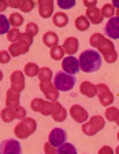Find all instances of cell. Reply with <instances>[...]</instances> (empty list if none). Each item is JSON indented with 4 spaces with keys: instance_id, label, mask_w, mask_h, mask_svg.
I'll return each instance as SVG.
<instances>
[{
    "instance_id": "603a6c76",
    "label": "cell",
    "mask_w": 119,
    "mask_h": 154,
    "mask_svg": "<svg viewBox=\"0 0 119 154\" xmlns=\"http://www.w3.org/2000/svg\"><path fill=\"white\" fill-rule=\"evenodd\" d=\"M42 42H44V44L47 47L54 48L56 45H59V36L55 32H47L44 35V37H42Z\"/></svg>"
},
{
    "instance_id": "484cf974",
    "label": "cell",
    "mask_w": 119,
    "mask_h": 154,
    "mask_svg": "<svg viewBox=\"0 0 119 154\" xmlns=\"http://www.w3.org/2000/svg\"><path fill=\"white\" fill-rule=\"evenodd\" d=\"M8 22H10V25L13 26V28L18 29L21 25H23L25 18L21 15V13H13V14H10V17H8Z\"/></svg>"
},
{
    "instance_id": "b9f144b4",
    "label": "cell",
    "mask_w": 119,
    "mask_h": 154,
    "mask_svg": "<svg viewBox=\"0 0 119 154\" xmlns=\"http://www.w3.org/2000/svg\"><path fill=\"white\" fill-rule=\"evenodd\" d=\"M84 6L86 8H93V7L97 6V3H96V0H84Z\"/></svg>"
},
{
    "instance_id": "60d3db41",
    "label": "cell",
    "mask_w": 119,
    "mask_h": 154,
    "mask_svg": "<svg viewBox=\"0 0 119 154\" xmlns=\"http://www.w3.org/2000/svg\"><path fill=\"white\" fill-rule=\"evenodd\" d=\"M97 154H114V149L109 147V146H103Z\"/></svg>"
},
{
    "instance_id": "9c48e42d",
    "label": "cell",
    "mask_w": 119,
    "mask_h": 154,
    "mask_svg": "<svg viewBox=\"0 0 119 154\" xmlns=\"http://www.w3.org/2000/svg\"><path fill=\"white\" fill-rule=\"evenodd\" d=\"M0 154H22L21 143L16 139H4L0 142Z\"/></svg>"
},
{
    "instance_id": "ba28073f",
    "label": "cell",
    "mask_w": 119,
    "mask_h": 154,
    "mask_svg": "<svg viewBox=\"0 0 119 154\" xmlns=\"http://www.w3.org/2000/svg\"><path fill=\"white\" fill-rule=\"evenodd\" d=\"M97 90V98H99V102L101 106L104 107H109V106L114 103V94L109 91L108 85L107 84H97L96 85Z\"/></svg>"
},
{
    "instance_id": "7bdbcfd3",
    "label": "cell",
    "mask_w": 119,
    "mask_h": 154,
    "mask_svg": "<svg viewBox=\"0 0 119 154\" xmlns=\"http://www.w3.org/2000/svg\"><path fill=\"white\" fill-rule=\"evenodd\" d=\"M7 3H8V7H13V8H19L21 0H16V2H14V0H10V2H7Z\"/></svg>"
},
{
    "instance_id": "52a82bcc",
    "label": "cell",
    "mask_w": 119,
    "mask_h": 154,
    "mask_svg": "<svg viewBox=\"0 0 119 154\" xmlns=\"http://www.w3.org/2000/svg\"><path fill=\"white\" fill-rule=\"evenodd\" d=\"M30 107L33 112L41 113L42 116H52V110H54V103L49 102L47 99H41V98H34L30 102Z\"/></svg>"
},
{
    "instance_id": "2e32d148",
    "label": "cell",
    "mask_w": 119,
    "mask_h": 154,
    "mask_svg": "<svg viewBox=\"0 0 119 154\" xmlns=\"http://www.w3.org/2000/svg\"><path fill=\"white\" fill-rule=\"evenodd\" d=\"M39 14L41 18L48 19L51 17H54V8H55V3L52 0H40L39 3Z\"/></svg>"
},
{
    "instance_id": "ee69618b",
    "label": "cell",
    "mask_w": 119,
    "mask_h": 154,
    "mask_svg": "<svg viewBox=\"0 0 119 154\" xmlns=\"http://www.w3.org/2000/svg\"><path fill=\"white\" fill-rule=\"evenodd\" d=\"M7 7H8V3H7V2H4V0H0V13L6 11Z\"/></svg>"
},
{
    "instance_id": "44dd1931",
    "label": "cell",
    "mask_w": 119,
    "mask_h": 154,
    "mask_svg": "<svg viewBox=\"0 0 119 154\" xmlns=\"http://www.w3.org/2000/svg\"><path fill=\"white\" fill-rule=\"evenodd\" d=\"M80 91H81V94L84 96H86V98H94V96L97 95L96 85H94L93 83H90V81H84L80 87Z\"/></svg>"
},
{
    "instance_id": "7dc6e473",
    "label": "cell",
    "mask_w": 119,
    "mask_h": 154,
    "mask_svg": "<svg viewBox=\"0 0 119 154\" xmlns=\"http://www.w3.org/2000/svg\"><path fill=\"white\" fill-rule=\"evenodd\" d=\"M115 154H119V146L116 147V150H115Z\"/></svg>"
},
{
    "instance_id": "d6a6232c",
    "label": "cell",
    "mask_w": 119,
    "mask_h": 154,
    "mask_svg": "<svg viewBox=\"0 0 119 154\" xmlns=\"http://www.w3.org/2000/svg\"><path fill=\"white\" fill-rule=\"evenodd\" d=\"M10 32V22L4 14H0V35H7Z\"/></svg>"
},
{
    "instance_id": "ffe728a7",
    "label": "cell",
    "mask_w": 119,
    "mask_h": 154,
    "mask_svg": "<svg viewBox=\"0 0 119 154\" xmlns=\"http://www.w3.org/2000/svg\"><path fill=\"white\" fill-rule=\"evenodd\" d=\"M88 19H89L90 23H94V25H99V23L103 22V14H101V10L93 7V8H86V14H85Z\"/></svg>"
},
{
    "instance_id": "f907efd6",
    "label": "cell",
    "mask_w": 119,
    "mask_h": 154,
    "mask_svg": "<svg viewBox=\"0 0 119 154\" xmlns=\"http://www.w3.org/2000/svg\"><path fill=\"white\" fill-rule=\"evenodd\" d=\"M116 138H118V140H119V132H118V135H116Z\"/></svg>"
},
{
    "instance_id": "1f68e13d",
    "label": "cell",
    "mask_w": 119,
    "mask_h": 154,
    "mask_svg": "<svg viewBox=\"0 0 119 154\" xmlns=\"http://www.w3.org/2000/svg\"><path fill=\"white\" fill-rule=\"evenodd\" d=\"M21 35H22V33L19 32V29L13 28V29H10V32L7 33V40H8L11 44H14V43H18L21 40Z\"/></svg>"
},
{
    "instance_id": "6da1fadb",
    "label": "cell",
    "mask_w": 119,
    "mask_h": 154,
    "mask_svg": "<svg viewBox=\"0 0 119 154\" xmlns=\"http://www.w3.org/2000/svg\"><path fill=\"white\" fill-rule=\"evenodd\" d=\"M89 43L92 47L97 48V51L101 57L106 59V62L108 63H114L118 59V52H116L114 43L111 40H108L107 37H104L101 33H93L89 38Z\"/></svg>"
},
{
    "instance_id": "83f0119b",
    "label": "cell",
    "mask_w": 119,
    "mask_h": 154,
    "mask_svg": "<svg viewBox=\"0 0 119 154\" xmlns=\"http://www.w3.org/2000/svg\"><path fill=\"white\" fill-rule=\"evenodd\" d=\"M100 10H101L103 18H108V19H111V18H114V17H115V14H116V10L114 8V6H112L111 3H106Z\"/></svg>"
},
{
    "instance_id": "c3c4849f",
    "label": "cell",
    "mask_w": 119,
    "mask_h": 154,
    "mask_svg": "<svg viewBox=\"0 0 119 154\" xmlns=\"http://www.w3.org/2000/svg\"><path fill=\"white\" fill-rule=\"evenodd\" d=\"M115 17H118V18H119V10H116V14H115Z\"/></svg>"
},
{
    "instance_id": "3957f363",
    "label": "cell",
    "mask_w": 119,
    "mask_h": 154,
    "mask_svg": "<svg viewBox=\"0 0 119 154\" xmlns=\"http://www.w3.org/2000/svg\"><path fill=\"white\" fill-rule=\"evenodd\" d=\"M37 129V122L34 119H30V117H26L25 120L19 122V124L15 125L14 128V134L18 139H28L30 135H33Z\"/></svg>"
},
{
    "instance_id": "d590c367",
    "label": "cell",
    "mask_w": 119,
    "mask_h": 154,
    "mask_svg": "<svg viewBox=\"0 0 119 154\" xmlns=\"http://www.w3.org/2000/svg\"><path fill=\"white\" fill-rule=\"evenodd\" d=\"M25 33L33 38L34 36H37V33H39V25H37V23H34V22H29L28 25H26Z\"/></svg>"
},
{
    "instance_id": "bcb514c9",
    "label": "cell",
    "mask_w": 119,
    "mask_h": 154,
    "mask_svg": "<svg viewBox=\"0 0 119 154\" xmlns=\"http://www.w3.org/2000/svg\"><path fill=\"white\" fill-rule=\"evenodd\" d=\"M1 80H3V72L0 70V81H1Z\"/></svg>"
},
{
    "instance_id": "d6986e66",
    "label": "cell",
    "mask_w": 119,
    "mask_h": 154,
    "mask_svg": "<svg viewBox=\"0 0 119 154\" xmlns=\"http://www.w3.org/2000/svg\"><path fill=\"white\" fill-rule=\"evenodd\" d=\"M52 103H54V110H52L51 117L54 119V121H56V122L66 121V119H67V110H66L58 100H56V102H52Z\"/></svg>"
},
{
    "instance_id": "8992f818",
    "label": "cell",
    "mask_w": 119,
    "mask_h": 154,
    "mask_svg": "<svg viewBox=\"0 0 119 154\" xmlns=\"http://www.w3.org/2000/svg\"><path fill=\"white\" fill-rule=\"evenodd\" d=\"M104 127H106V121H104L103 116H93V117H90L85 124H82V132H84L86 136H94V135L101 131Z\"/></svg>"
},
{
    "instance_id": "74e56055",
    "label": "cell",
    "mask_w": 119,
    "mask_h": 154,
    "mask_svg": "<svg viewBox=\"0 0 119 154\" xmlns=\"http://www.w3.org/2000/svg\"><path fill=\"white\" fill-rule=\"evenodd\" d=\"M15 112V119L16 120H19V121H22V120L26 119V110L25 107H22V106H19L16 110H14Z\"/></svg>"
},
{
    "instance_id": "f546056e",
    "label": "cell",
    "mask_w": 119,
    "mask_h": 154,
    "mask_svg": "<svg viewBox=\"0 0 119 154\" xmlns=\"http://www.w3.org/2000/svg\"><path fill=\"white\" fill-rule=\"evenodd\" d=\"M49 55H51V58L54 61H63L65 59V51H63L62 45H56V47L51 48Z\"/></svg>"
},
{
    "instance_id": "4dcf8cb0",
    "label": "cell",
    "mask_w": 119,
    "mask_h": 154,
    "mask_svg": "<svg viewBox=\"0 0 119 154\" xmlns=\"http://www.w3.org/2000/svg\"><path fill=\"white\" fill-rule=\"evenodd\" d=\"M0 117H1V121H4V122H11V121H14V120H16L15 112L8 109V107H4V109L0 112Z\"/></svg>"
},
{
    "instance_id": "d4e9b609",
    "label": "cell",
    "mask_w": 119,
    "mask_h": 154,
    "mask_svg": "<svg viewBox=\"0 0 119 154\" xmlns=\"http://www.w3.org/2000/svg\"><path fill=\"white\" fill-rule=\"evenodd\" d=\"M23 73H25V76H28V77H39L40 67H39V65H36L34 62H29V63L25 65Z\"/></svg>"
},
{
    "instance_id": "f6af8a7d",
    "label": "cell",
    "mask_w": 119,
    "mask_h": 154,
    "mask_svg": "<svg viewBox=\"0 0 119 154\" xmlns=\"http://www.w3.org/2000/svg\"><path fill=\"white\" fill-rule=\"evenodd\" d=\"M111 4L114 6V8H115V10H119V0H114Z\"/></svg>"
},
{
    "instance_id": "4fadbf2b",
    "label": "cell",
    "mask_w": 119,
    "mask_h": 154,
    "mask_svg": "<svg viewBox=\"0 0 119 154\" xmlns=\"http://www.w3.org/2000/svg\"><path fill=\"white\" fill-rule=\"evenodd\" d=\"M104 32L107 35V38L111 40H118L119 38V18L114 17V18L108 19V22L104 26Z\"/></svg>"
},
{
    "instance_id": "7a4b0ae2",
    "label": "cell",
    "mask_w": 119,
    "mask_h": 154,
    "mask_svg": "<svg viewBox=\"0 0 119 154\" xmlns=\"http://www.w3.org/2000/svg\"><path fill=\"white\" fill-rule=\"evenodd\" d=\"M78 62H80V67L82 72L94 73L101 67L103 58H101V55L99 54L97 50H85V51L81 52Z\"/></svg>"
},
{
    "instance_id": "7c38bea8",
    "label": "cell",
    "mask_w": 119,
    "mask_h": 154,
    "mask_svg": "<svg viewBox=\"0 0 119 154\" xmlns=\"http://www.w3.org/2000/svg\"><path fill=\"white\" fill-rule=\"evenodd\" d=\"M70 117L74 120L75 122L85 124V122L89 120V113H88V110H85L81 105H73L70 107Z\"/></svg>"
},
{
    "instance_id": "5bb4252c",
    "label": "cell",
    "mask_w": 119,
    "mask_h": 154,
    "mask_svg": "<svg viewBox=\"0 0 119 154\" xmlns=\"http://www.w3.org/2000/svg\"><path fill=\"white\" fill-rule=\"evenodd\" d=\"M11 90L22 92L25 90V73L21 70H14L11 73Z\"/></svg>"
},
{
    "instance_id": "ac0fdd59",
    "label": "cell",
    "mask_w": 119,
    "mask_h": 154,
    "mask_svg": "<svg viewBox=\"0 0 119 154\" xmlns=\"http://www.w3.org/2000/svg\"><path fill=\"white\" fill-rule=\"evenodd\" d=\"M6 107L11 110H16L19 107V92L14 90H8L6 92Z\"/></svg>"
},
{
    "instance_id": "4316f807",
    "label": "cell",
    "mask_w": 119,
    "mask_h": 154,
    "mask_svg": "<svg viewBox=\"0 0 119 154\" xmlns=\"http://www.w3.org/2000/svg\"><path fill=\"white\" fill-rule=\"evenodd\" d=\"M52 77H54V74H52V70L49 67H41L40 69V73H39L40 83H51Z\"/></svg>"
},
{
    "instance_id": "277c9868",
    "label": "cell",
    "mask_w": 119,
    "mask_h": 154,
    "mask_svg": "<svg viewBox=\"0 0 119 154\" xmlns=\"http://www.w3.org/2000/svg\"><path fill=\"white\" fill-rule=\"evenodd\" d=\"M54 85L58 91H65V92H68L74 88L75 85V77L70 76V74L65 73V72H58L55 73L54 76Z\"/></svg>"
},
{
    "instance_id": "e0dca14e",
    "label": "cell",
    "mask_w": 119,
    "mask_h": 154,
    "mask_svg": "<svg viewBox=\"0 0 119 154\" xmlns=\"http://www.w3.org/2000/svg\"><path fill=\"white\" fill-rule=\"evenodd\" d=\"M62 48H63L65 54H67L68 57H74V54L80 48V42L75 37H67L63 43V45H62Z\"/></svg>"
},
{
    "instance_id": "9a60e30c",
    "label": "cell",
    "mask_w": 119,
    "mask_h": 154,
    "mask_svg": "<svg viewBox=\"0 0 119 154\" xmlns=\"http://www.w3.org/2000/svg\"><path fill=\"white\" fill-rule=\"evenodd\" d=\"M40 91L45 95V99L49 102H56L59 99V91L52 83H40Z\"/></svg>"
},
{
    "instance_id": "e575fe53",
    "label": "cell",
    "mask_w": 119,
    "mask_h": 154,
    "mask_svg": "<svg viewBox=\"0 0 119 154\" xmlns=\"http://www.w3.org/2000/svg\"><path fill=\"white\" fill-rule=\"evenodd\" d=\"M36 3L33 2V0H21L19 3V8L21 11H23V13H30L33 8H34Z\"/></svg>"
},
{
    "instance_id": "30bf717a",
    "label": "cell",
    "mask_w": 119,
    "mask_h": 154,
    "mask_svg": "<svg viewBox=\"0 0 119 154\" xmlns=\"http://www.w3.org/2000/svg\"><path fill=\"white\" fill-rule=\"evenodd\" d=\"M67 132L63 128H54L48 135V142L54 147H60L63 143H66Z\"/></svg>"
},
{
    "instance_id": "f35d334b",
    "label": "cell",
    "mask_w": 119,
    "mask_h": 154,
    "mask_svg": "<svg viewBox=\"0 0 119 154\" xmlns=\"http://www.w3.org/2000/svg\"><path fill=\"white\" fill-rule=\"evenodd\" d=\"M11 58L13 57L10 55L8 51H0V63H3V65L8 63L11 61Z\"/></svg>"
},
{
    "instance_id": "5b68a950",
    "label": "cell",
    "mask_w": 119,
    "mask_h": 154,
    "mask_svg": "<svg viewBox=\"0 0 119 154\" xmlns=\"http://www.w3.org/2000/svg\"><path fill=\"white\" fill-rule=\"evenodd\" d=\"M33 44V38L30 36H28L26 33L21 35V40L18 43H14L10 44L8 48V52H10L11 57H19V55H25L29 52L30 45Z\"/></svg>"
},
{
    "instance_id": "681fc988",
    "label": "cell",
    "mask_w": 119,
    "mask_h": 154,
    "mask_svg": "<svg viewBox=\"0 0 119 154\" xmlns=\"http://www.w3.org/2000/svg\"><path fill=\"white\" fill-rule=\"evenodd\" d=\"M115 122H116V124L119 125V116H118V119H116V121H115Z\"/></svg>"
},
{
    "instance_id": "cb8c5ba5",
    "label": "cell",
    "mask_w": 119,
    "mask_h": 154,
    "mask_svg": "<svg viewBox=\"0 0 119 154\" xmlns=\"http://www.w3.org/2000/svg\"><path fill=\"white\" fill-rule=\"evenodd\" d=\"M74 25H75V29H77V30H80V32H85V30H88V29L90 28L89 19H88L85 15L77 17V19H75Z\"/></svg>"
},
{
    "instance_id": "8fae6325",
    "label": "cell",
    "mask_w": 119,
    "mask_h": 154,
    "mask_svg": "<svg viewBox=\"0 0 119 154\" xmlns=\"http://www.w3.org/2000/svg\"><path fill=\"white\" fill-rule=\"evenodd\" d=\"M62 69H63L65 73L70 74V76H74V74H77L81 70L80 62H78V59L75 57H66L62 61Z\"/></svg>"
},
{
    "instance_id": "8d00e7d4",
    "label": "cell",
    "mask_w": 119,
    "mask_h": 154,
    "mask_svg": "<svg viewBox=\"0 0 119 154\" xmlns=\"http://www.w3.org/2000/svg\"><path fill=\"white\" fill-rule=\"evenodd\" d=\"M59 7H60L62 10H68V8H73V7H75V0H71V2H62V0H59L58 3Z\"/></svg>"
},
{
    "instance_id": "836d02e7",
    "label": "cell",
    "mask_w": 119,
    "mask_h": 154,
    "mask_svg": "<svg viewBox=\"0 0 119 154\" xmlns=\"http://www.w3.org/2000/svg\"><path fill=\"white\" fill-rule=\"evenodd\" d=\"M118 116H119V109H116V107H114V106L107 107V110H106V119L108 120V121H116Z\"/></svg>"
},
{
    "instance_id": "7402d4cb",
    "label": "cell",
    "mask_w": 119,
    "mask_h": 154,
    "mask_svg": "<svg viewBox=\"0 0 119 154\" xmlns=\"http://www.w3.org/2000/svg\"><path fill=\"white\" fill-rule=\"evenodd\" d=\"M52 22H54L55 26H58V28H65L68 23V15L66 13H63V11H58V13H55L54 17H52Z\"/></svg>"
},
{
    "instance_id": "ab89813d",
    "label": "cell",
    "mask_w": 119,
    "mask_h": 154,
    "mask_svg": "<svg viewBox=\"0 0 119 154\" xmlns=\"http://www.w3.org/2000/svg\"><path fill=\"white\" fill-rule=\"evenodd\" d=\"M44 154H56V147H54L49 142L44 144Z\"/></svg>"
},
{
    "instance_id": "f1b7e54d",
    "label": "cell",
    "mask_w": 119,
    "mask_h": 154,
    "mask_svg": "<svg viewBox=\"0 0 119 154\" xmlns=\"http://www.w3.org/2000/svg\"><path fill=\"white\" fill-rule=\"evenodd\" d=\"M56 154H77V149L71 143H63L60 147L56 149Z\"/></svg>"
}]
</instances>
